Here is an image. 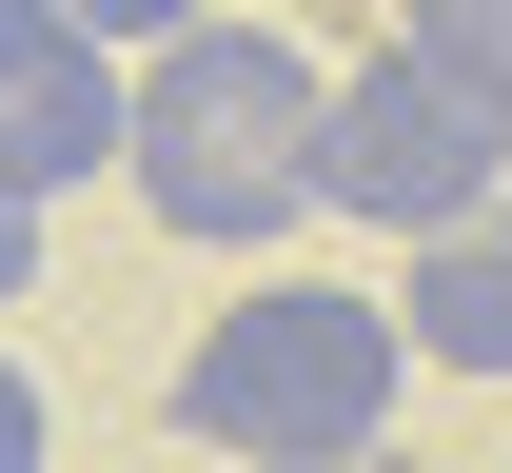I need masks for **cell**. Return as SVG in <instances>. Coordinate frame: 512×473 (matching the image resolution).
<instances>
[{
  "instance_id": "obj_1",
  "label": "cell",
  "mask_w": 512,
  "mask_h": 473,
  "mask_svg": "<svg viewBox=\"0 0 512 473\" xmlns=\"http://www.w3.org/2000/svg\"><path fill=\"white\" fill-rule=\"evenodd\" d=\"M316 119H335L316 40H276V20H197L178 60H138L119 178H138L158 237H197V257H276V237L316 217Z\"/></svg>"
},
{
  "instance_id": "obj_2",
  "label": "cell",
  "mask_w": 512,
  "mask_h": 473,
  "mask_svg": "<svg viewBox=\"0 0 512 473\" xmlns=\"http://www.w3.org/2000/svg\"><path fill=\"white\" fill-rule=\"evenodd\" d=\"M394 395H414V336H394V296H335V276H256L237 316H197V355H178V434L237 454V473L394 454Z\"/></svg>"
},
{
  "instance_id": "obj_3",
  "label": "cell",
  "mask_w": 512,
  "mask_h": 473,
  "mask_svg": "<svg viewBox=\"0 0 512 473\" xmlns=\"http://www.w3.org/2000/svg\"><path fill=\"white\" fill-rule=\"evenodd\" d=\"M316 198L375 217V237H453V217L512 198V119H493L453 60H414V40H394V60L335 79V119H316Z\"/></svg>"
},
{
  "instance_id": "obj_4",
  "label": "cell",
  "mask_w": 512,
  "mask_h": 473,
  "mask_svg": "<svg viewBox=\"0 0 512 473\" xmlns=\"http://www.w3.org/2000/svg\"><path fill=\"white\" fill-rule=\"evenodd\" d=\"M119 138H138V79L79 40L60 0H0V178L60 198V178H119Z\"/></svg>"
},
{
  "instance_id": "obj_5",
  "label": "cell",
  "mask_w": 512,
  "mask_h": 473,
  "mask_svg": "<svg viewBox=\"0 0 512 473\" xmlns=\"http://www.w3.org/2000/svg\"><path fill=\"white\" fill-rule=\"evenodd\" d=\"M394 336H414V375H512V198H493V217H453V237H414Z\"/></svg>"
},
{
  "instance_id": "obj_6",
  "label": "cell",
  "mask_w": 512,
  "mask_h": 473,
  "mask_svg": "<svg viewBox=\"0 0 512 473\" xmlns=\"http://www.w3.org/2000/svg\"><path fill=\"white\" fill-rule=\"evenodd\" d=\"M414 60H453V79L512 119V0H414Z\"/></svg>"
},
{
  "instance_id": "obj_7",
  "label": "cell",
  "mask_w": 512,
  "mask_h": 473,
  "mask_svg": "<svg viewBox=\"0 0 512 473\" xmlns=\"http://www.w3.org/2000/svg\"><path fill=\"white\" fill-rule=\"evenodd\" d=\"M79 40H99V60H178L197 20H237V0H60Z\"/></svg>"
},
{
  "instance_id": "obj_8",
  "label": "cell",
  "mask_w": 512,
  "mask_h": 473,
  "mask_svg": "<svg viewBox=\"0 0 512 473\" xmlns=\"http://www.w3.org/2000/svg\"><path fill=\"white\" fill-rule=\"evenodd\" d=\"M40 454H60V414H40V375L0 355V473H40Z\"/></svg>"
},
{
  "instance_id": "obj_9",
  "label": "cell",
  "mask_w": 512,
  "mask_h": 473,
  "mask_svg": "<svg viewBox=\"0 0 512 473\" xmlns=\"http://www.w3.org/2000/svg\"><path fill=\"white\" fill-rule=\"evenodd\" d=\"M20 296H40V198L0 178V316H20Z\"/></svg>"
},
{
  "instance_id": "obj_10",
  "label": "cell",
  "mask_w": 512,
  "mask_h": 473,
  "mask_svg": "<svg viewBox=\"0 0 512 473\" xmlns=\"http://www.w3.org/2000/svg\"><path fill=\"white\" fill-rule=\"evenodd\" d=\"M316 473H414V454H316Z\"/></svg>"
}]
</instances>
